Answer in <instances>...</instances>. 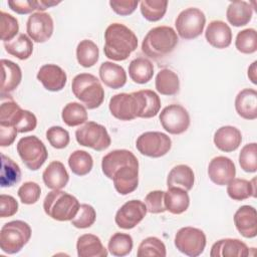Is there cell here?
<instances>
[{
    "label": "cell",
    "mask_w": 257,
    "mask_h": 257,
    "mask_svg": "<svg viewBox=\"0 0 257 257\" xmlns=\"http://www.w3.org/2000/svg\"><path fill=\"white\" fill-rule=\"evenodd\" d=\"M138 47L135 32L121 23H111L104 31V55L114 61L125 60Z\"/></svg>",
    "instance_id": "1"
},
{
    "label": "cell",
    "mask_w": 257,
    "mask_h": 257,
    "mask_svg": "<svg viewBox=\"0 0 257 257\" xmlns=\"http://www.w3.org/2000/svg\"><path fill=\"white\" fill-rule=\"evenodd\" d=\"M177 32L170 26L152 28L142 42V51L149 57L158 59L170 54L178 45Z\"/></svg>",
    "instance_id": "2"
},
{
    "label": "cell",
    "mask_w": 257,
    "mask_h": 257,
    "mask_svg": "<svg viewBox=\"0 0 257 257\" xmlns=\"http://www.w3.org/2000/svg\"><path fill=\"white\" fill-rule=\"evenodd\" d=\"M78 200L61 190L49 192L43 201V209L47 216L53 220L64 222L71 221L79 209Z\"/></svg>",
    "instance_id": "3"
},
{
    "label": "cell",
    "mask_w": 257,
    "mask_h": 257,
    "mask_svg": "<svg viewBox=\"0 0 257 257\" xmlns=\"http://www.w3.org/2000/svg\"><path fill=\"white\" fill-rule=\"evenodd\" d=\"M71 89L74 96L88 109H94L103 102L104 89L98 78L90 73L75 75L71 82Z\"/></svg>",
    "instance_id": "4"
},
{
    "label": "cell",
    "mask_w": 257,
    "mask_h": 257,
    "mask_svg": "<svg viewBox=\"0 0 257 257\" xmlns=\"http://www.w3.org/2000/svg\"><path fill=\"white\" fill-rule=\"evenodd\" d=\"M30 226L21 220L5 223L0 231V248L4 253L15 254L28 243L31 237Z\"/></svg>",
    "instance_id": "5"
},
{
    "label": "cell",
    "mask_w": 257,
    "mask_h": 257,
    "mask_svg": "<svg viewBox=\"0 0 257 257\" xmlns=\"http://www.w3.org/2000/svg\"><path fill=\"white\" fill-rule=\"evenodd\" d=\"M17 152L24 165L31 171L40 169L48 157L46 147L36 136L21 138L17 143Z\"/></svg>",
    "instance_id": "6"
},
{
    "label": "cell",
    "mask_w": 257,
    "mask_h": 257,
    "mask_svg": "<svg viewBox=\"0 0 257 257\" xmlns=\"http://www.w3.org/2000/svg\"><path fill=\"white\" fill-rule=\"evenodd\" d=\"M206 16L202 10L189 7L180 12L175 21L178 35L186 40L197 38L204 30Z\"/></svg>",
    "instance_id": "7"
},
{
    "label": "cell",
    "mask_w": 257,
    "mask_h": 257,
    "mask_svg": "<svg viewBox=\"0 0 257 257\" xmlns=\"http://www.w3.org/2000/svg\"><path fill=\"white\" fill-rule=\"evenodd\" d=\"M75 139L80 146L90 148L97 152L106 150L111 144L106 128L95 121H86L78 127L75 131Z\"/></svg>",
    "instance_id": "8"
},
{
    "label": "cell",
    "mask_w": 257,
    "mask_h": 257,
    "mask_svg": "<svg viewBox=\"0 0 257 257\" xmlns=\"http://www.w3.org/2000/svg\"><path fill=\"white\" fill-rule=\"evenodd\" d=\"M110 113L119 120H133L141 116L142 102L138 91L132 93H117L108 104Z\"/></svg>",
    "instance_id": "9"
},
{
    "label": "cell",
    "mask_w": 257,
    "mask_h": 257,
    "mask_svg": "<svg viewBox=\"0 0 257 257\" xmlns=\"http://www.w3.org/2000/svg\"><path fill=\"white\" fill-rule=\"evenodd\" d=\"M176 248L183 254L190 257H197L204 252L207 239L205 233L195 227H183L175 236Z\"/></svg>",
    "instance_id": "10"
},
{
    "label": "cell",
    "mask_w": 257,
    "mask_h": 257,
    "mask_svg": "<svg viewBox=\"0 0 257 257\" xmlns=\"http://www.w3.org/2000/svg\"><path fill=\"white\" fill-rule=\"evenodd\" d=\"M172 147L170 137L161 132H146L136 142L137 150L150 158H161L169 153Z\"/></svg>",
    "instance_id": "11"
},
{
    "label": "cell",
    "mask_w": 257,
    "mask_h": 257,
    "mask_svg": "<svg viewBox=\"0 0 257 257\" xmlns=\"http://www.w3.org/2000/svg\"><path fill=\"white\" fill-rule=\"evenodd\" d=\"M159 118L163 128L171 135H181L190 125L188 110L184 106L176 103L164 107Z\"/></svg>",
    "instance_id": "12"
},
{
    "label": "cell",
    "mask_w": 257,
    "mask_h": 257,
    "mask_svg": "<svg viewBox=\"0 0 257 257\" xmlns=\"http://www.w3.org/2000/svg\"><path fill=\"white\" fill-rule=\"evenodd\" d=\"M53 19L45 12L32 13L26 23V32L31 40L37 43L47 41L53 33Z\"/></svg>",
    "instance_id": "13"
},
{
    "label": "cell",
    "mask_w": 257,
    "mask_h": 257,
    "mask_svg": "<svg viewBox=\"0 0 257 257\" xmlns=\"http://www.w3.org/2000/svg\"><path fill=\"white\" fill-rule=\"evenodd\" d=\"M148 210L146 204L140 200L125 202L116 212L114 221L117 227L130 230L135 228L146 216Z\"/></svg>",
    "instance_id": "14"
},
{
    "label": "cell",
    "mask_w": 257,
    "mask_h": 257,
    "mask_svg": "<svg viewBox=\"0 0 257 257\" xmlns=\"http://www.w3.org/2000/svg\"><path fill=\"white\" fill-rule=\"evenodd\" d=\"M236 168L233 161L224 156H218L211 160L208 166L210 180L218 185L225 186L235 178Z\"/></svg>",
    "instance_id": "15"
},
{
    "label": "cell",
    "mask_w": 257,
    "mask_h": 257,
    "mask_svg": "<svg viewBox=\"0 0 257 257\" xmlns=\"http://www.w3.org/2000/svg\"><path fill=\"white\" fill-rule=\"evenodd\" d=\"M123 166H139L137 157L128 150H114L106 154L101 161L104 176L111 180L113 173Z\"/></svg>",
    "instance_id": "16"
},
{
    "label": "cell",
    "mask_w": 257,
    "mask_h": 257,
    "mask_svg": "<svg viewBox=\"0 0 257 257\" xmlns=\"http://www.w3.org/2000/svg\"><path fill=\"white\" fill-rule=\"evenodd\" d=\"M37 79L45 89L49 91H60L64 88L67 80L65 71L56 64H44L37 72Z\"/></svg>",
    "instance_id": "17"
},
{
    "label": "cell",
    "mask_w": 257,
    "mask_h": 257,
    "mask_svg": "<svg viewBox=\"0 0 257 257\" xmlns=\"http://www.w3.org/2000/svg\"><path fill=\"white\" fill-rule=\"evenodd\" d=\"M111 180L118 194L124 196L133 193L139 185V166H123L117 169Z\"/></svg>",
    "instance_id": "18"
},
{
    "label": "cell",
    "mask_w": 257,
    "mask_h": 257,
    "mask_svg": "<svg viewBox=\"0 0 257 257\" xmlns=\"http://www.w3.org/2000/svg\"><path fill=\"white\" fill-rule=\"evenodd\" d=\"M234 224L237 231L245 238L257 235V212L249 205L241 206L234 214Z\"/></svg>",
    "instance_id": "19"
},
{
    "label": "cell",
    "mask_w": 257,
    "mask_h": 257,
    "mask_svg": "<svg viewBox=\"0 0 257 257\" xmlns=\"http://www.w3.org/2000/svg\"><path fill=\"white\" fill-rule=\"evenodd\" d=\"M205 37L211 46L218 49L227 48L232 42V30L224 21L213 20L206 28Z\"/></svg>",
    "instance_id": "20"
},
{
    "label": "cell",
    "mask_w": 257,
    "mask_h": 257,
    "mask_svg": "<svg viewBox=\"0 0 257 257\" xmlns=\"http://www.w3.org/2000/svg\"><path fill=\"white\" fill-rule=\"evenodd\" d=\"M249 255V248L239 239L225 238L215 242L211 248V257H246Z\"/></svg>",
    "instance_id": "21"
},
{
    "label": "cell",
    "mask_w": 257,
    "mask_h": 257,
    "mask_svg": "<svg viewBox=\"0 0 257 257\" xmlns=\"http://www.w3.org/2000/svg\"><path fill=\"white\" fill-rule=\"evenodd\" d=\"M242 142L241 132L232 125H224L214 134V144L222 152L230 153L236 151Z\"/></svg>",
    "instance_id": "22"
},
{
    "label": "cell",
    "mask_w": 257,
    "mask_h": 257,
    "mask_svg": "<svg viewBox=\"0 0 257 257\" xmlns=\"http://www.w3.org/2000/svg\"><path fill=\"white\" fill-rule=\"evenodd\" d=\"M235 109L239 116L245 119L257 118V91L253 88H244L235 98Z\"/></svg>",
    "instance_id": "23"
},
{
    "label": "cell",
    "mask_w": 257,
    "mask_h": 257,
    "mask_svg": "<svg viewBox=\"0 0 257 257\" xmlns=\"http://www.w3.org/2000/svg\"><path fill=\"white\" fill-rule=\"evenodd\" d=\"M100 80L109 88L118 89L126 82V73L124 69L111 61H104L99 66Z\"/></svg>",
    "instance_id": "24"
},
{
    "label": "cell",
    "mask_w": 257,
    "mask_h": 257,
    "mask_svg": "<svg viewBox=\"0 0 257 257\" xmlns=\"http://www.w3.org/2000/svg\"><path fill=\"white\" fill-rule=\"evenodd\" d=\"M42 180L47 188L51 190H61L67 185L69 175L61 162L53 161L44 170Z\"/></svg>",
    "instance_id": "25"
},
{
    "label": "cell",
    "mask_w": 257,
    "mask_h": 257,
    "mask_svg": "<svg viewBox=\"0 0 257 257\" xmlns=\"http://www.w3.org/2000/svg\"><path fill=\"white\" fill-rule=\"evenodd\" d=\"M2 78H1V96L15 90L22 79V71L19 65L8 59H1Z\"/></svg>",
    "instance_id": "26"
},
{
    "label": "cell",
    "mask_w": 257,
    "mask_h": 257,
    "mask_svg": "<svg viewBox=\"0 0 257 257\" xmlns=\"http://www.w3.org/2000/svg\"><path fill=\"white\" fill-rule=\"evenodd\" d=\"M164 203L166 211L175 215L182 214L187 211L190 205L188 191L179 187L168 188V191L165 192Z\"/></svg>",
    "instance_id": "27"
},
{
    "label": "cell",
    "mask_w": 257,
    "mask_h": 257,
    "mask_svg": "<svg viewBox=\"0 0 257 257\" xmlns=\"http://www.w3.org/2000/svg\"><path fill=\"white\" fill-rule=\"evenodd\" d=\"M77 255L79 257H106L107 250L100 239L93 234H83L76 242Z\"/></svg>",
    "instance_id": "28"
},
{
    "label": "cell",
    "mask_w": 257,
    "mask_h": 257,
    "mask_svg": "<svg viewBox=\"0 0 257 257\" xmlns=\"http://www.w3.org/2000/svg\"><path fill=\"white\" fill-rule=\"evenodd\" d=\"M253 8L246 1L231 2L226 11V17L230 24L240 27L248 24L252 19Z\"/></svg>",
    "instance_id": "29"
},
{
    "label": "cell",
    "mask_w": 257,
    "mask_h": 257,
    "mask_svg": "<svg viewBox=\"0 0 257 257\" xmlns=\"http://www.w3.org/2000/svg\"><path fill=\"white\" fill-rule=\"evenodd\" d=\"M195 183V175L193 170L187 165H177L169 173L167 178V186L179 187L186 191L192 190Z\"/></svg>",
    "instance_id": "30"
},
{
    "label": "cell",
    "mask_w": 257,
    "mask_h": 257,
    "mask_svg": "<svg viewBox=\"0 0 257 257\" xmlns=\"http://www.w3.org/2000/svg\"><path fill=\"white\" fill-rule=\"evenodd\" d=\"M256 179L248 181L234 178L227 184V194L234 201H243L250 197H256Z\"/></svg>",
    "instance_id": "31"
},
{
    "label": "cell",
    "mask_w": 257,
    "mask_h": 257,
    "mask_svg": "<svg viewBox=\"0 0 257 257\" xmlns=\"http://www.w3.org/2000/svg\"><path fill=\"white\" fill-rule=\"evenodd\" d=\"M155 86L163 95H175L180 90V79L176 72L169 68L161 69L155 80Z\"/></svg>",
    "instance_id": "32"
},
{
    "label": "cell",
    "mask_w": 257,
    "mask_h": 257,
    "mask_svg": "<svg viewBox=\"0 0 257 257\" xmlns=\"http://www.w3.org/2000/svg\"><path fill=\"white\" fill-rule=\"evenodd\" d=\"M128 75L134 82L145 84L153 78L154 65L148 58H135L128 65Z\"/></svg>",
    "instance_id": "33"
},
{
    "label": "cell",
    "mask_w": 257,
    "mask_h": 257,
    "mask_svg": "<svg viewBox=\"0 0 257 257\" xmlns=\"http://www.w3.org/2000/svg\"><path fill=\"white\" fill-rule=\"evenodd\" d=\"M21 180V171L19 166L9 157L1 154V174L0 186L2 188L12 187Z\"/></svg>",
    "instance_id": "34"
},
{
    "label": "cell",
    "mask_w": 257,
    "mask_h": 257,
    "mask_svg": "<svg viewBox=\"0 0 257 257\" xmlns=\"http://www.w3.org/2000/svg\"><path fill=\"white\" fill-rule=\"evenodd\" d=\"M59 3L60 1L56 2L52 0H9L7 2L9 8L17 14H29L35 10L42 12Z\"/></svg>",
    "instance_id": "35"
},
{
    "label": "cell",
    "mask_w": 257,
    "mask_h": 257,
    "mask_svg": "<svg viewBox=\"0 0 257 257\" xmlns=\"http://www.w3.org/2000/svg\"><path fill=\"white\" fill-rule=\"evenodd\" d=\"M5 50L20 60L28 59L33 52L32 40L25 34H19L14 40L4 42Z\"/></svg>",
    "instance_id": "36"
},
{
    "label": "cell",
    "mask_w": 257,
    "mask_h": 257,
    "mask_svg": "<svg viewBox=\"0 0 257 257\" xmlns=\"http://www.w3.org/2000/svg\"><path fill=\"white\" fill-rule=\"evenodd\" d=\"M99 57V50L97 45L89 39L81 40L76 47V59L77 62L85 67L93 66Z\"/></svg>",
    "instance_id": "37"
},
{
    "label": "cell",
    "mask_w": 257,
    "mask_h": 257,
    "mask_svg": "<svg viewBox=\"0 0 257 257\" xmlns=\"http://www.w3.org/2000/svg\"><path fill=\"white\" fill-rule=\"evenodd\" d=\"M63 122L68 126H77L85 123L87 120L86 107L78 102L72 101L67 103L61 112Z\"/></svg>",
    "instance_id": "38"
},
{
    "label": "cell",
    "mask_w": 257,
    "mask_h": 257,
    "mask_svg": "<svg viewBox=\"0 0 257 257\" xmlns=\"http://www.w3.org/2000/svg\"><path fill=\"white\" fill-rule=\"evenodd\" d=\"M68 166L74 175L82 177L91 171L93 167V160L87 152L76 150L69 156Z\"/></svg>",
    "instance_id": "39"
},
{
    "label": "cell",
    "mask_w": 257,
    "mask_h": 257,
    "mask_svg": "<svg viewBox=\"0 0 257 257\" xmlns=\"http://www.w3.org/2000/svg\"><path fill=\"white\" fill-rule=\"evenodd\" d=\"M142 102V118H150L156 116L161 108L160 96L153 90L142 89L138 90Z\"/></svg>",
    "instance_id": "40"
},
{
    "label": "cell",
    "mask_w": 257,
    "mask_h": 257,
    "mask_svg": "<svg viewBox=\"0 0 257 257\" xmlns=\"http://www.w3.org/2000/svg\"><path fill=\"white\" fill-rule=\"evenodd\" d=\"M168 8L166 0H143L140 3V9L143 17L151 22L161 20Z\"/></svg>",
    "instance_id": "41"
},
{
    "label": "cell",
    "mask_w": 257,
    "mask_h": 257,
    "mask_svg": "<svg viewBox=\"0 0 257 257\" xmlns=\"http://www.w3.org/2000/svg\"><path fill=\"white\" fill-rule=\"evenodd\" d=\"M133 238L125 233H114L107 245V249L111 255L116 257H123L128 255L133 249Z\"/></svg>",
    "instance_id": "42"
},
{
    "label": "cell",
    "mask_w": 257,
    "mask_h": 257,
    "mask_svg": "<svg viewBox=\"0 0 257 257\" xmlns=\"http://www.w3.org/2000/svg\"><path fill=\"white\" fill-rule=\"evenodd\" d=\"M137 255L138 257H165L167 255V250L164 242L161 239L151 236L141 242L138 248Z\"/></svg>",
    "instance_id": "43"
},
{
    "label": "cell",
    "mask_w": 257,
    "mask_h": 257,
    "mask_svg": "<svg viewBox=\"0 0 257 257\" xmlns=\"http://www.w3.org/2000/svg\"><path fill=\"white\" fill-rule=\"evenodd\" d=\"M237 50L244 54H252L257 50V35L254 28H247L238 32L235 40Z\"/></svg>",
    "instance_id": "44"
},
{
    "label": "cell",
    "mask_w": 257,
    "mask_h": 257,
    "mask_svg": "<svg viewBox=\"0 0 257 257\" xmlns=\"http://www.w3.org/2000/svg\"><path fill=\"white\" fill-rule=\"evenodd\" d=\"M239 165L246 173L257 171V144L250 143L245 145L239 154Z\"/></svg>",
    "instance_id": "45"
},
{
    "label": "cell",
    "mask_w": 257,
    "mask_h": 257,
    "mask_svg": "<svg viewBox=\"0 0 257 257\" xmlns=\"http://www.w3.org/2000/svg\"><path fill=\"white\" fill-rule=\"evenodd\" d=\"M23 109L13 100L2 102L0 106V124L1 125H16Z\"/></svg>",
    "instance_id": "46"
},
{
    "label": "cell",
    "mask_w": 257,
    "mask_h": 257,
    "mask_svg": "<svg viewBox=\"0 0 257 257\" xmlns=\"http://www.w3.org/2000/svg\"><path fill=\"white\" fill-rule=\"evenodd\" d=\"M96 219V213L92 206L88 204H81L75 217L71 220L72 226L78 229L89 228Z\"/></svg>",
    "instance_id": "47"
},
{
    "label": "cell",
    "mask_w": 257,
    "mask_h": 257,
    "mask_svg": "<svg viewBox=\"0 0 257 257\" xmlns=\"http://www.w3.org/2000/svg\"><path fill=\"white\" fill-rule=\"evenodd\" d=\"M1 40L4 42H9L12 38L16 36L19 31V24L18 20L4 11H1Z\"/></svg>",
    "instance_id": "48"
},
{
    "label": "cell",
    "mask_w": 257,
    "mask_h": 257,
    "mask_svg": "<svg viewBox=\"0 0 257 257\" xmlns=\"http://www.w3.org/2000/svg\"><path fill=\"white\" fill-rule=\"evenodd\" d=\"M46 139L51 147L57 150L66 148L70 141L68 132L59 125L49 127L46 131Z\"/></svg>",
    "instance_id": "49"
},
{
    "label": "cell",
    "mask_w": 257,
    "mask_h": 257,
    "mask_svg": "<svg viewBox=\"0 0 257 257\" xmlns=\"http://www.w3.org/2000/svg\"><path fill=\"white\" fill-rule=\"evenodd\" d=\"M17 194L23 204L32 205L39 200L41 189L40 186L35 182H25L19 187Z\"/></svg>",
    "instance_id": "50"
},
{
    "label": "cell",
    "mask_w": 257,
    "mask_h": 257,
    "mask_svg": "<svg viewBox=\"0 0 257 257\" xmlns=\"http://www.w3.org/2000/svg\"><path fill=\"white\" fill-rule=\"evenodd\" d=\"M165 191L155 190L148 193L145 198V204L149 213L152 214H160L166 211L165 203H164Z\"/></svg>",
    "instance_id": "51"
},
{
    "label": "cell",
    "mask_w": 257,
    "mask_h": 257,
    "mask_svg": "<svg viewBox=\"0 0 257 257\" xmlns=\"http://www.w3.org/2000/svg\"><path fill=\"white\" fill-rule=\"evenodd\" d=\"M37 125V118L35 114L29 110L23 109L22 114L17 121L15 128L18 133H28L35 130Z\"/></svg>",
    "instance_id": "52"
},
{
    "label": "cell",
    "mask_w": 257,
    "mask_h": 257,
    "mask_svg": "<svg viewBox=\"0 0 257 257\" xmlns=\"http://www.w3.org/2000/svg\"><path fill=\"white\" fill-rule=\"evenodd\" d=\"M18 211V202L10 195L2 194L0 196V216L1 218L11 217Z\"/></svg>",
    "instance_id": "53"
},
{
    "label": "cell",
    "mask_w": 257,
    "mask_h": 257,
    "mask_svg": "<svg viewBox=\"0 0 257 257\" xmlns=\"http://www.w3.org/2000/svg\"><path fill=\"white\" fill-rule=\"evenodd\" d=\"M139 2L136 0H111L109 6L111 9L120 16H126L132 14L138 6Z\"/></svg>",
    "instance_id": "54"
},
{
    "label": "cell",
    "mask_w": 257,
    "mask_h": 257,
    "mask_svg": "<svg viewBox=\"0 0 257 257\" xmlns=\"http://www.w3.org/2000/svg\"><path fill=\"white\" fill-rule=\"evenodd\" d=\"M17 133L18 132L14 126L0 124V146L1 147L11 146L15 141Z\"/></svg>",
    "instance_id": "55"
},
{
    "label": "cell",
    "mask_w": 257,
    "mask_h": 257,
    "mask_svg": "<svg viewBox=\"0 0 257 257\" xmlns=\"http://www.w3.org/2000/svg\"><path fill=\"white\" fill-rule=\"evenodd\" d=\"M248 77L253 84H257V61H253L248 67Z\"/></svg>",
    "instance_id": "56"
}]
</instances>
